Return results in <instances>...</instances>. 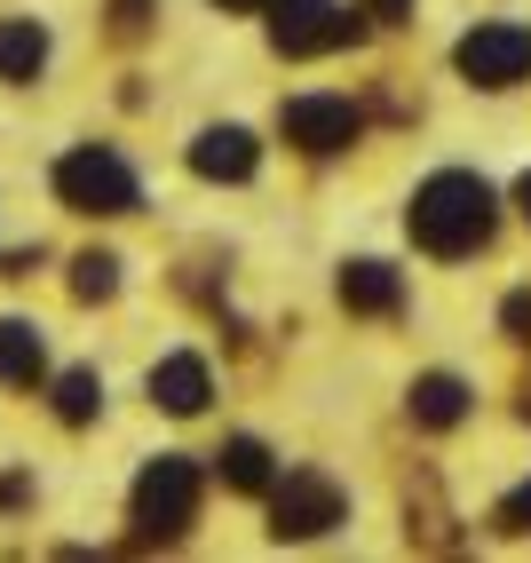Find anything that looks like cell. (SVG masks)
Masks as SVG:
<instances>
[{"mask_svg": "<svg viewBox=\"0 0 531 563\" xmlns=\"http://www.w3.org/2000/svg\"><path fill=\"white\" fill-rule=\"evenodd\" d=\"M48 373V350H41V333H32L24 318H0V382H41Z\"/></svg>", "mask_w": 531, "mask_h": 563, "instance_id": "10", "label": "cell"}, {"mask_svg": "<svg viewBox=\"0 0 531 563\" xmlns=\"http://www.w3.org/2000/svg\"><path fill=\"white\" fill-rule=\"evenodd\" d=\"M500 523H508V532H531V484H523V493H508V508H500Z\"/></svg>", "mask_w": 531, "mask_h": 563, "instance_id": "17", "label": "cell"}, {"mask_svg": "<svg viewBox=\"0 0 531 563\" xmlns=\"http://www.w3.org/2000/svg\"><path fill=\"white\" fill-rule=\"evenodd\" d=\"M71 286H80L88 302H103V294L120 286V262H111V254H88V262H80V278H71Z\"/></svg>", "mask_w": 531, "mask_h": 563, "instance_id": "16", "label": "cell"}, {"mask_svg": "<svg viewBox=\"0 0 531 563\" xmlns=\"http://www.w3.org/2000/svg\"><path fill=\"white\" fill-rule=\"evenodd\" d=\"M412 412H421L429 429H452V421H461V412H468V389L452 382V373H429V382L412 389Z\"/></svg>", "mask_w": 531, "mask_h": 563, "instance_id": "13", "label": "cell"}, {"mask_svg": "<svg viewBox=\"0 0 531 563\" xmlns=\"http://www.w3.org/2000/svg\"><path fill=\"white\" fill-rule=\"evenodd\" d=\"M412 239L429 254H468L491 239V183L484 175H429L421 191H412Z\"/></svg>", "mask_w": 531, "mask_h": 563, "instance_id": "1", "label": "cell"}, {"mask_svg": "<svg viewBox=\"0 0 531 563\" xmlns=\"http://www.w3.org/2000/svg\"><path fill=\"white\" fill-rule=\"evenodd\" d=\"M222 9H254V0H222Z\"/></svg>", "mask_w": 531, "mask_h": 563, "instance_id": "21", "label": "cell"}, {"mask_svg": "<svg viewBox=\"0 0 531 563\" xmlns=\"http://www.w3.org/2000/svg\"><path fill=\"white\" fill-rule=\"evenodd\" d=\"M357 32V16H341L333 0H278L270 9V41L286 56H318V48H341Z\"/></svg>", "mask_w": 531, "mask_h": 563, "instance_id": "5", "label": "cell"}, {"mask_svg": "<svg viewBox=\"0 0 531 563\" xmlns=\"http://www.w3.org/2000/svg\"><path fill=\"white\" fill-rule=\"evenodd\" d=\"M286 143H301V152H341V143L357 135V103L350 96H294L278 111Z\"/></svg>", "mask_w": 531, "mask_h": 563, "instance_id": "6", "label": "cell"}, {"mask_svg": "<svg viewBox=\"0 0 531 563\" xmlns=\"http://www.w3.org/2000/svg\"><path fill=\"white\" fill-rule=\"evenodd\" d=\"M56 191H64V207H80V214H128L143 199L135 175H128V159L103 152V143H88V152H71L56 167Z\"/></svg>", "mask_w": 531, "mask_h": 563, "instance_id": "2", "label": "cell"}, {"mask_svg": "<svg viewBox=\"0 0 531 563\" xmlns=\"http://www.w3.org/2000/svg\"><path fill=\"white\" fill-rule=\"evenodd\" d=\"M222 476H231L239 493H270V453H262L254 437H231L222 444Z\"/></svg>", "mask_w": 531, "mask_h": 563, "instance_id": "14", "label": "cell"}, {"mask_svg": "<svg viewBox=\"0 0 531 563\" xmlns=\"http://www.w3.org/2000/svg\"><path fill=\"white\" fill-rule=\"evenodd\" d=\"M508 333H523V342H531V294H516V302H508Z\"/></svg>", "mask_w": 531, "mask_h": 563, "instance_id": "18", "label": "cell"}, {"mask_svg": "<svg viewBox=\"0 0 531 563\" xmlns=\"http://www.w3.org/2000/svg\"><path fill=\"white\" fill-rule=\"evenodd\" d=\"M270 508H278V532H286V540L333 532V523H341V484H325V476H286Z\"/></svg>", "mask_w": 531, "mask_h": 563, "instance_id": "7", "label": "cell"}, {"mask_svg": "<svg viewBox=\"0 0 531 563\" xmlns=\"http://www.w3.org/2000/svg\"><path fill=\"white\" fill-rule=\"evenodd\" d=\"M341 302L350 310H397V271L389 262H350L341 271Z\"/></svg>", "mask_w": 531, "mask_h": 563, "instance_id": "12", "label": "cell"}, {"mask_svg": "<svg viewBox=\"0 0 531 563\" xmlns=\"http://www.w3.org/2000/svg\"><path fill=\"white\" fill-rule=\"evenodd\" d=\"M523 214H531V175H523Z\"/></svg>", "mask_w": 531, "mask_h": 563, "instance_id": "20", "label": "cell"}, {"mask_svg": "<svg viewBox=\"0 0 531 563\" xmlns=\"http://www.w3.org/2000/svg\"><path fill=\"white\" fill-rule=\"evenodd\" d=\"M373 16H389V24H397V16H412V0H373Z\"/></svg>", "mask_w": 531, "mask_h": 563, "instance_id": "19", "label": "cell"}, {"mask_svg": "<svg viewBox=\"0 0 531 563\" xmlns=\"http://www.w3.org/2000/svg\"><path fill=\"white\" fill-rule=\"evenodd\" d=\"M199 516V468L191 461H151L143 476H135V523H143V532H182V523H191Z\"/></svg>", "mask_w": 531, "mask_h": 563, "instance_id": "3", "label": "cell"}, {"mask_svg": "<svg viewBox=\"0 0 531 563\" xmlns=\"http://www.w3.org/2000/svg\"><path fill=\"white\" fill-rule=\"evenodd\" d=\"M151 397H159L167 412H199V405H207V365H199V357L151 365Z\"/></svg>", "mask_w": 531, "mask_h": 563, "instance_id": "9", "label": "cell"}, {"mask_svg": "<svg viewBox=\"0 0 531 563\" xmlns=\"http://www.w3.org/2000/svg\"><path fill=\"white\" fill-rule=\"evenodd\" d=\"M191 167H199L207 183H246V175H254V135H246V128H207V135L191 143Z\"/></svg>", "mask_w": 531, "mask_h": 563, "instance_id": "8", "label": "cell"}, {"mask_svg": "<svg viewBox=\"0 0 531 563\" xmlns=\"http://www.w3.org/2000/svg\"><path fill=\"white\" fill-rule=\"evenodd\" d=\"M41 64H48V32L32 16H9L0 24V80H32Z\"/></svg>", "mask_w": 531, "mask_h": 563, "instance_id": "11", "label": "cell"}, {"mask_svg": "<svg viewBox=\"0 0 531 563\" xmlns=\"http://www.w3.org/2000/svg\"><path fill=\"white\" fill-rule=\"evenodd\" d=\"M461 71L476 88H516L531 80V24H476L461 41Z\"/></svg>", "mask_w": 531, "mask_h": 563, "instance_id": "4", "label": "cell"}, {"mask_svg": "<svg viewBox=\"0 0 531 563\" xmlns=\"http://www.w3.org/2000/svg\"><path fill=\"white\" fill-rule=\"evenodd\" d=\"M96 405H103V382H96V373H64V382H56V412H64V421H88Z\"/></svg>", "mask_w": 531, "mask_h": 563, "instance_id": "15", "label": "cell"}]
</instances>
